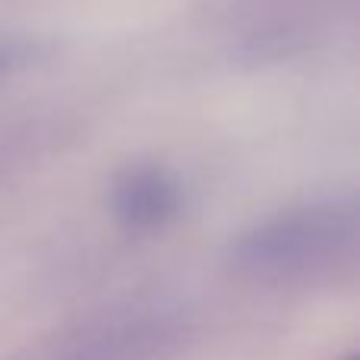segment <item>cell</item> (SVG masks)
I'll use <instances>...</instances> for the list:
<instances>
[{
    "mask_svg": "<svg viewBox=\"0 0 360 360\" xmlns=\"http://www.w3.org/2000/svg\"><path fill=\"white\" fill-rule=\"evenodd\" d=\"M357 240L351 202H313L262 218L234 243L240 272L259 281H291L338 262Z\"/></svg>",
    "mask_w": 360,
    "mask_h": 360,
    "instance_id": "6da1fadb",
    "label": "cell"
},
{
    "mask_svg": "<svg viewBox=\"0 0 360 360\" xmlns=\"http://www.w3.org/2000/svg\"><path fill=\"white\" fill-rule=\"evenodd\" d=\"M108 209L130 234H155L184 212V186L162 165L139 162L117 171L108 186Z\"/></svg>",
    "mask_w": 360,
    "mask_h": 360,
    "instance_id": "7a4b0ae2",
    "label": "cell"
},
{
    "mask_svg": "<svg viewBox=\"0 0 360 360\" xmlns=\"http://www.w3.org/2000/svg\"><path fill=\"white\" fill-rule=\"evenodd\" d=\"M345 360H357V354H348V357H345Z\"/></svg>",
    "mask_w": 360,
    "mask_h": 360,
    "instance_id": "3957f363",
    "label": "cell"
}]
</instances>
